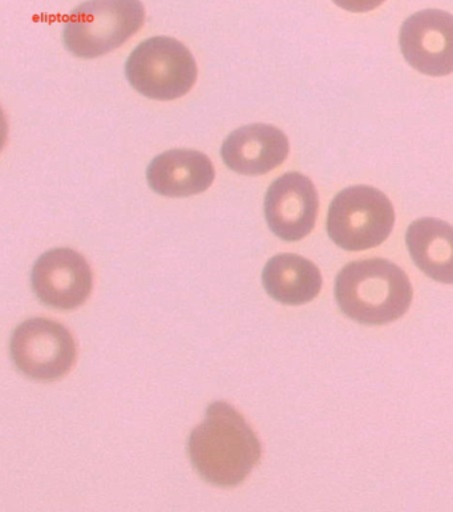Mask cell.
<instances>
[{
  "label": "cell",
  "mask_w": 453,
  "mask_h": 512,
  "mask_svg": "<svg viewBox=\"0 0 453 512\" xmlns=\"http://www.w3.org/2000/svg\"><path fill=\"white\" fill-rule=\"evenodd\" d=\"M289 140L269 124H250L230 133L221 148L224 163L240 175H265L289 155Z\"/></svg>",
  "instance_id": "cell-10"
},
{
  "label": "cell",
  "mask_w": 453,
  "mask_h": 512,
  "mask_svg": "<svg viewBox=\"0 0 453 512\" xmlns=\"http://www.w3.org/2000/svg\"><path fill=\"white\" fill-rule=\"evenodd\" d=\"M149 187L161 196L189 197L205 192L213 184L212 161L204 153L172 149L149 164Z\"/></svg>",
  "instance_id": "cell-11"
},
{
  "label": "cell",
  "mask_w": 453,
  "mask_h": 512,
  "mask_svg": "<svg viewBox=\"0 0 453 512\" xmlns=\"http://www.w3.org/2000/svg\"><path fill=\"white\" fill-rule=\"evenodd\" d=\"M400 50L407 63L422 74L453 72V15L442 10L416 12L400 30Z\"/></svg>",
  "instance_id": "cell-8"
},
{
  "label": "cell",
  "mask_w": 453,
  "mask_h": 512,
  "mask_svg": "<svg viewBox=\"0 0 453 512\" xmlns=\"http://www.w3.org/2000/svg\"><path fill=\"white\" fill-rule=\"evenodd\" d=\"M76 356L78 349L70 330L48 318H31L12 334V361L32 380H59L70 373Z\"/></svg>",
  "instance_id": "cell-6"
},
{
  "label": "cell",
  "mask_w": 453,
  "mask_h": 512,
  "mask_svg": "<svg viewBox=\"0 0 453 512\" xmlns=\"http://www.w3.org/2000/svg\"><path fill=\"white\" fill-rule=\"evenodd\" d=\"M337 6L350 12H368L378 8L386 0H333Z\"/></svg>",
  "instance_id": "cell-14"
},
{
  "label": "cell",
  "mask_w": 453,
  "mask_h": 512,
  "mask_svg": "<svg viewBox=\"0 0 453 512\" xmlns=\"http://www.w3.org/2000/svg\"><path fill=\"white\" fill-rule=\"evenodd\" d=\"M406 243L415 264L434 280L453 284V227L438 219H420L407 229Z\"/></svg>",
  "instance_id": "cell-13"
},
{
  "label": "cell",
  "mask_w": 453,
  "mask_h": 512,
  "mask_svg": "<svg viewBox=\"0 0 453 512\" xmlns=\"http://www.w3.org/2000/svg\"><path fill=\"white\" fill-rule=\"evenodd\" d=\"M144 19L140 0H88L68 16L64 44L78 58H97L123 46Z\"/></svg>",
  "instance_id": "cell-3"
},
{
  "label": "cell",
  "mask_w": 453,
  "mask_h": 512,
  "mask_svg": "<svg viewBox=\"0 0 453 512\" xmlns=\"http://www.w3.org/2000/svg\"><path fill=\"white\" fill-rule=\"evenodd\" d=\"M125 74L141 95L155 100H175L192 90L197 64L179 40L157 36L135 48L128 58Z\"/></svg>",
  "instance_id": "cell-5"
},
{
  "label": "cell",
  "mask_w": 453,
  "mask_h": 512,
  "mask_svg": "<svg viewBox=\"0 0 453 512\" xmlns=\"http://www.w3.org/2000/svg\"><path fill=\"white\" fill-rule=\"evenodd\" d=\"M32 289L50 308L72 310L90 298L93 274L80 253L68 248L52 249L38 258L32 268Z\"/></svg>",
  "instance_id": "cell-7"
},
{
  "label": "cell",
  "mask_w": 453,
  "mask_h": 512,
  "mask_svg": "<svg viewBox=\"0 0 453 512\" xmlns=\"http://www.w3.org/2000/svg\"><path fill=\"white\" fill-rule=\"evenodd\" d=\"M335 298L351 320L384 325L399 320L410 309L412 286L394 262L372 258L351 262L339 272Z\"/></svg>",
  "instance_id": "cell-2"
},
{
  "label": "cell",
  "mask_w": 453,
  "mask_h": 512,
  "mask_svg": "<svg viewBox=\"0 0 453 512\" xmlns=\"http://www.w3.org/2000/svg\"><path fill=\"white\" fill-rule=\"evenodd\" d=\"M395 211L391 201L376 188L359 185L339 192L330 205L327 233L345 251H366L391 235Z\"/></svg>",
  "instance_id": "cell-4"
},
{
  "label": "cell",
  "mask_w": 453,
  "mask_h": 512,
  "mask_svg": "<svg viewBox=\"0 0 453 512\" xmlns=\"http://www.w3.org/2000/svg\"><path fill=\"white\" fill-rule=\"evenodd\" d=\"M266 292L285 305L313 301L322 289V274L313 262L298 255L283 253L272 258L262 273Z\"/></svg>",
  "instance_id": "cell-12"
},
{
  "label": "cell",
  "mask_w": 453,
  "mask_h": 512,
  "mask_svg": "<svg viewBox=\"0 0 453 512\" xmlns=\"http://www.w3.org/2000/svg\"><path fill=\"white\" fill-rule=\"evenodd\" d=\"M190 461L206 482L234 487L244 482L260 462V439L248 421L232 405L214 402L205 421L192 431Z\"/></svg>",
  "instance_id": "cell-1"
},
{
  "label": "cell",
  "mask_w": 453,
  "mask_h": 512,
  "mask_svg": "<svg viewBox=\"0 0 453 512\" xmlns=\"http://www.w3.org/2000/svg\"><path fill=\"white\" fill-rule=\"evenodd\" d=\"M319 199L309 177L286 173L270 185L265 199V217L279 239L299 241L313 231L317 221Z\"/></svg>",
  "instance_id": "cell-9"
}]
</instances>
